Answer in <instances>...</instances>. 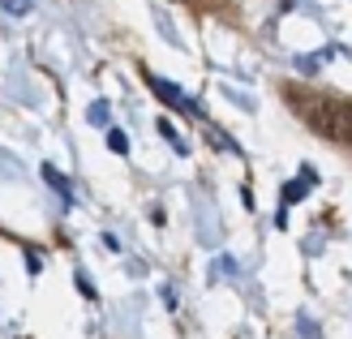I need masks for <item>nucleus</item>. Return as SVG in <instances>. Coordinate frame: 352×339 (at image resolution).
<instances>
[{"instance_id": "nucleus-6", "label": "nucleus", "mask_w": 352, "mask_h": 339, "mask_svg": "<svg viewBox=\"0 0 352 339\" xmlns=\"http://www.w3.org/2000/svg\"><path fill=\"white\" fill-rule=\"evenodd\" d=\"M108 142H112V151H116V155H125V151H129V142H125V133H120V129H112Z\"/></svg>"}, {"instance_id": "nucleus-2", "label": "nucleus", "mask_w": 352, "mask_h": 339, "mask_svg": "<svg viewBox=\"0 0 352 339\" xmlns=\"http://www.w3.org/2000/svg\"><path fill=\"white\" fill-rule=\"evenodd\" d=\"M146 86H151V91H155V95H160V99L168 103V108H176V112H198V108H193V103L185 99V91H181V86H172V82L155 78V74H146Z\"/></svg>"}, {"instance_id": "nucleus-7", "label": "nucleus", "mask_w": 352, "mask_h": 339, "mask_svg": "<svg viewBox=\"0 0 352 339\" xmlns=\"http://www.w3.org/2000/svg\"><path fill=\"white\" fill-rule=\"evenodd\" d=\"M91 120L99 124V120H108V108H103V103H95V108H91Z\"/></svg>"}, {"instance_id": "nucleus-4", "label": "nucleus", "mask_w": 352, "mask_h": 339, "mask_svg": "<svg viewBox=\"0 0 352 339\" xmlns=\"http://www.w3.org/2000/svg\"><path fill=\"white\" fill-rule=\"evenodd\" d=\"M43 181L52 185V189H56L60 193V198L69 202V198H74V189H69V181H65V176H56V172H52V168H43Z\"/></svg>"}, {"instance_id": "nucleus-5", "label": "nucleus", "mask_w": 352, "mask_h": 339, "mask_svg": "<svg viewBox=\"0 0 352 339\" xmlns=\"http://www.w3.org/2000/svg\"><path fill=\"white\" fill-rule=\"evenodd\" d=\"M0 9L9 17H22V13H30V0H0Z\"/></svg>"}, {"instance_id": "nucleus-3", "label": "nucleus", "mask_w": 352, "mask_h": 339, "mask_svg": "<svg viewBox=\"0 0 352 339\" xmlns=\"http://www.w3.org/2000/svg\"><path fill=\"white\" fill-rule=\"evenodd\" d=\"M314 181H318V176H314V168L305 164V168H301V176H296V181H292V185H284V210H279V228H284V223H288V206H292V202H301V198H305V193L314 189Z\"/></svg>"}, {"instance_id": "nucleus-1", "label": "nucleus", "mask_w": 352, "mask_h": 339, "mask_svg": "<svg viewBox=\"0 0 352 339\" xmlns=\"http://www.w3.org/2000/svg\"><path fill=\"white\" fill-rule=\"evenodd\" d=\"M284 99L292 103V112L301 116L318 138L352 146V103L344 95L309 91V86H284Z\"/></svg>"}]
</instances>
